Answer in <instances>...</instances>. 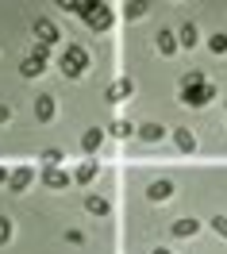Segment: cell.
<instances>
[{
  "label": "cell",
  "instance_id": "obj_1",
  "mask_svg": "<svg viewBox=\"0 0 227 254\" xmlns=\"http://www.w3.org/2000/svg\"><path fill=\"white\" fill-rule=\"evenodd\" d=\"M58 69H62L65 77H81L85 69H89V54H85V47H77V43H65L62 58H58Z\"/></svg>",
  "mask_w": 227,
  "mask_h": 254
},
{
  "label": "cell",
  "instance_id": "obj_2",
  "mask_svg": "<svg viewBox=\"0 0 227 254\" xmlns=\"http://www.w3.org/2000/svg\"><path fill=\"white\" fill-rule=\"evenodd\" d=\"M85 23L93 27V31H108L112 27V19H115V12L108 8V4H85Z\"/></svg>",
  "mask_w": 227,
  "mask_h": 254
},
{
  "label": "cell",
  "instance_id": "obj_3",
  "mask_svg": "<svg viewBox=\"0 0 227 254\" xmlns=\"http://www.w3.org/2000/svg\"><path fill=\"white\" fill-rule=\"evenodd\" d=\"M47 62H50V50L47 47H35L31 54L19 62V73H23V77H39V73L47 69Z\"/></svg>",
  "mask_w": 227,
  "mask_h": 254
},
{
  "label": "cell",
  "instance_id": "obj_4",
  "mask_svg": "<svg viewBox=\"0 0 227 254\" xmlns=\"http://www.w3.org/2000/svg\"><path fill=\"white\" fill-rule=\"evenodd\" d=\"M181 100L189 104V108H204L216 100V85H193V89H181Z\"/></svg>",
  "mask_w": 227,
  "mask_h": 254
},
{
  "label": "cell",
  "instance_id": "obj_5",
  "mask_svg": "<svg viewBox=\"0 0 227 254\" xmlns=\"http://www.w3.org/2000/svg\"><path fill=\"white\" fill-rule=\"evenodd\" d=\"M50 43H58V23L54 19H35V47H47Z\"/></svg>",
  "mask_w": 227,
  "mask_h": 254
},
{
  "label": "cell",
  "instance_id": "obj_6",
  "mask_svg": "<svg viewBox=\"0 0 227 254\" xmlns=\"http://www.w3.org/2000/svg\"><path fill=\"white\" fill-rule=\"evenodd\" d=\"M31 177H35V170L31 166H19V170H12V177H8V189L16 192H27V185H31Z\"/></svg>",
  "mask_w": 227,
  "mask_h": 254
},
{
  "label": "cell",
  "instance_id": "obj_7",
  "mask_svg": "<svg viewBox=\"0 0 227 254\" xmlns=\"http://www.w3.org/2000/svg\"><path fill=\"white\" fill-rule=\"evenodd\" d=\"M131 93H135V81H131V77H115L112 85H108V100H112V104H119V100H127Z\"/></svg>",
  "mask_w": 227,
  "mask_h": 254
},
{
  "label": "cell",
  "instance_id": "obj_8",
  "mask_svg": "<svg viewBox=\"0 0 227 254\" xmlns=\"http://www.w3.org/2000/svg\"><path fill=\"white\" fill-rule=\"evenodd\" d=\"M43 185H47V189H65V185H69V174L58 170V166H47V170H43Z\"/></svg>",
  "mask_w": 227,
  "mask_h": 254
},
{
  "label": "cell",
  "instance_id": "obj_9",
  "mask_svg": "<svg viewBox=\"0 0 227 254\" xmlns=\"http://www.w3.org/2000/svg\"><path fill=\"white\" fill-rule=\"evenodd\" d=\"M146 196H150V200H154V204H162V200H170V196H173V181H150V189H146Z\"/></svg>",
  "mask_w": 227,
  "mask_h": 254
},
{
  "label": "cell",
  "instance_id": "obj_10",
  "mask_svg": "<svg viewBox=\"0 0 227 254\" xmlns=\"http://www.w3.org/2000/svg\"><path fill=\"white\" fill-rule=\"evenodd\" d=\"M173 143H177L181 154H193L196 150V135L189 131V127H177V131H173Z\"/></svg>",
  "mask_w": 227,
  "mask_h": 254
},
{
  "label": "cell",
  "instance_id": "obj_11",
  "mask_svg": "<svg viewBox=\"0 0 227 254\" xmlns=\"http://www.w3.org/2000/svg\"><path fill=\"white\" fill-rule=\"evenodd\" d=\"M100 146H104V131H100V127H93V131H85V135H81V150H85V154H97Z\"/></svg>",
  "mask_w": 227,
  "mask_h": 254
},
{
  "label": "cell",
  "instance_id": "obj_12",
  "mask_svg": "<svg viewBox=\"0 0 227 254\" xmlns=\"http://www.w3.org/2000/svg\"><path fill=\"white\" fill-rule=\"evenodd\" d=\"M154 43H158V54H177V35L173 31H158V39H154Z\"/></svg>",
  "mask_w": 227,
  "mask_h": 254
},
{
  "label": "cell",
  "instance_id": "obj_13",
  "mask_svg": "<svg viewBox=\"0 0 227 254\" xmlns=\"http://www.w3.org/2000/svg\"><path fill=\"white\" fill-rule=\"evenodd\" d=\"M97 158H85L81 166H77V174H73V181H81V185H89V181H93V177H97Z\"/></svg>",
  "mask_w": 227,
  "mask_h": 254
},
{
  "label": "cell",
  "instance_id": "obj_14",
  "mask_svg": "<svg viewBox=\"0 0 227 254\" xmlns=\"http://www.w3.org/2000/svg\"><path fill=\"white\" fill-rule=\"evenodd\" d=\"M35 116H39L43 124H50V120H54V96H39V100H35Z\"/></svg>",
  "mask_w": 227,
  "mask_h": 254
},
{
  "label": "cell",
  "instance_id": "obj_15",
  "mask_svg": "<svg viewBox=\"0 0 227 254\" xmlns=\"http://www.w3.org/2000/svg\"><path fill=\"white\" fill-rule=\"evenodd\" d=\"M108 135H115V139H131V135H139V127L131 124V120H115V124L108 127Z\"/></svg>",
  "mask_w": 227,
  "mask_h": 254
},
{
  "label": "cell",
  "instance_id": "obj_16",
  "mask_svg": "<svg viewBox=\"0 0 227 254\" xmlns=\"http://www.w3.org/2000/svg\"><path fill=\"white\" fill-rule=\"evenodd\" d=\"M162 135H166L162 124H143V127H139V139H143V143H158Z\"/></svg>",
  "mask_w": 227,
  "mask_h": 254
},
{
  "label": "cell",
  "instance_id": "obj_17",
  "mask_svg": "<svg viewBox=\"0 0 227 254\" xmlns=\"http://www.w3.org/2000/svg\"><path fill=\"white\" fill-rule=\"evenodd\" d=\"M85 208H89L93 216H108V212H112V204H108L104 196H97V192H93V196H85Z\"/></svg>",
  "mask_w": 227,
  "mask_h": 254
},
{
  "label": "cell",
  "instance_id": "obj_18",
  "mask_svg": "<svg viewBox=\"0 0 227 254\" xmlns=\"http://www.w3.org/2000/svg\"><path fill=\"white\" fill-rule=\"evenodd\" d=\"M177 43H181V47H189V50L196 47V23H193V19H189V23H181V31H177Z\"/></svg>",
  "mask_w": 227,
  "mask_h": 254
},
{
  "label": "cell",
  "instance_id": "obj_19",
  "mask_svg": "<svg viewBox=\"0 0 227 254\" xmlns=\"http://www.w3.org/2000/svg\"><path fill=\"white\" fill-rule=\"evenodd\" d=\"M170 231H173L177 239H193V235H196V220H177Z\"/></svg>",
  "mask_w": 227,
  "mask_h": 254
},
{
  "label": "cell",
  "instance_id": "obj_20",
  "mask_svg": "<svg viewBox=\"0 0 227 254\" xmlns=\"http://www.w3.org/2000/svg\"><path fill=\"white\" fill-rule=\"evenodd\" d=\"M193 85H208V81H204V69H189V73H181V89H193Z\"/></svg>",
  "mask_w": 227,
  "mask_h": 254
},
{
  "label": "cell",
  "instance_id": "obj_21",
  "mask_svg": "<svg viewBox=\"0 0 227 254\" xmlns=\"http://www.w3.org/2000/svg\"><path fill=\"white\" fill-rule=\"evenodd\" d=\"M208 47H212V54H227V35H224V31H216V35L208 39Z\"/></svg>",
  "mask_w": 227,
  "mask_h": 254
},
{
  "label": "cell",
  "instance_id": "obj_22",
  "mask_svg": "<svg viewBox=\"0 0 227 254\" xmlns=\"http://www.w3.org/2000/svg\"><path fill=\"white\" fill-rule=\"evenodd\" d=\"M212 231L220 239H227V216H212Z\"/></svg>",
  "mask_w": 227,
  "mask_h": 254
},
{
  "label": "cell",
  "instance_id": "obj_23",
  "mask_svg": "<svg viewBox=\"0 0 227 254\" xmlns=\"http://www.w3.org/2000/svg\"><path fill=\"white\" fill-rule=\"evenodd\" d=\"M123 12H127V19H139V16H143V12H146V4H139V0H135V4H127Z\"/></svg>",
  "mask_w": 227,
  "mask_h": 254
},
{
  "label": "cell",
  "instance_id": "obj_24",
  "mask_svg": "<svg viewBox=\"0 0 227 254\" xmlns=\"http://www.w3.org/2000/svg\"><path fill=\"white\" fill-rule=\"evenodd\" d=\"M12 239V220H0V243H8Z\"/></svg>",
  "mask_w": 227,
  "mask_h": 254
},
{
  "label": "cell",
  "instance_id": "obj_25",
  "mask_svg": "<svg viewBox=\"0 0 227 254\" xmlns=\"http://www.w3.org/2000/svg\"><path fill=\"white\" fill-rule=\"evenodd\" d=\"M43 162H47V166H54V162H62V150H43Z\"/></svg>",
  "mask_w": 227,
  "mask_h": 254
},
{
  "label": "cell",
  "instance_id": "obj_26",
  "mask_svg": "<svg viewBox=\"0 0 227 254\" xmlns=\"http://www.w3.org/2000/svg\"><path fill=\"white\" fill-rule=\"evenodd\" d=\"M65 239H69V243H73V247H81V243H85V235H81V231H73V227H69V231H65Z\"/></svg>",
  "mask_w": 227,
  "mask_h": 254
},
{
  "label": "cell",
  "instance_id": "obj_27",
  "mask_svg": "<svg viewBox=\"0 0 227 254\" xmlns=\"http://www.w3.org/2000/svg\"><path fill=\"white\" fill-rule=\"evenodd\" d=\"M65 12H85V4H77V0H62Z\"/></svg>",
  "mask_w": 227,
  "mask_h": 254
},
{
  "label": "cell",
  "instance_id": "obj_28",
  "mask_svg": "<svg viewBox=\"0 0 227 254\" xmlns=\"http://www.w3.org/2000/svg\"><path fill=\"white\" fill-rule=\"evenodd\" d=\"M8 120H12V108H8V104H0V124H8Z\"/></svg>",
  "mask_w": 227,
  "mask_h": 254
},
{
  "label": "cell",
  "instance_id": "obj_29",
  "mask_svg": "<svg viewBox=\"0 0 227 254\" xmlns=\"http://www.w3.org/2000/svg\"><path fill=\"white\" fill-rule=\"evenodd\" d=\"M8 177H12V174H8V170H4V166H0V185H4V181H8Z\"/></svg>",
  "mask_w": 227,
  "mask_h": 254
},
{
  "label": "cell",
  "instance_id": "obj_30",
  "mask_svg": "<svg viewBox=\"0 0 227 254\" xmlns=\"http://www.w3.org/2000/svg\"><path fill=\"white\" fill-rule=\"evenodd\" d=\"M154 254H170V251H154Z\"/></svg>",
  "mask_w": 227,
  "mask_h": 254
}]
</instances>
